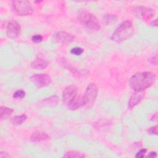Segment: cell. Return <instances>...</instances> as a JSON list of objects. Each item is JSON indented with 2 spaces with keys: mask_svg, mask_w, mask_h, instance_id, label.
I'll return each mask as SVG.
<instances>
[{
  "mask_svg": "<svg viewBox=\"0 0 158 158\" xmlns=\"http://www.w3.org/2000/svg\"><path fill=\"white\" fill-rule=\"evenodd\" d=\"M156 76L151 72H141L134 74L129 80L130 88L135 91H144L156 81Z\"/></svg>",
  "mask_w": 158,
  "mask_h": 158,
  "instance_id": "obj_1",
  "label": "cell"
},
{
  "mask_svg": "<svg viewBox=\"0 0 158 158\" xmlns=\"http://www.w3.org/2000/svg\"><path fill=\"white\" fill-rule=\"evenodd\" d=\"M133 33V27L130 20H127L120 24L112 33L111 39L113 41L120 43L130 38Z\"/></svg>",
  "mask_w": 158,
  "mask_h": 158,
  "instance_id": "obj_2",
  "label": "cell"
},
{
  "mask_svg": "<svg viewBox=\"0 0 158 158\" xmlns=\"http://www.w3.org/2000/svg\"><path fill=\"white\" fill-rule=\"evenodd\" d=\"M77 19L83 26L88 29L98 31L101 28L96 16L87 10H80L77 15Z\"/></svg>",
  "mask_w": 158,
  "mask_h": 158,
  "instance_id": "obj_3",
  "label": "cell"
},
{
  "mask_svg": "<svg viewBox=\"0 0 158 158\" xmlns=\"http://www.w3.org/2000/svg\"><path fill=\"white\" fill-rule=\"evenodd\" d=\"M12 6L14 13L19 16L30 15L33 12L31 2L27 0L13 1Z\"/></svg>",
  "mask_w": 158,
  "mask_h": 158,
  "instance_id": "obj_4",
  "label": "cell"
},
{
  "mask_svg": "<svg viewBox=\"0 0 158 158\" xmlns=\"http://www.w3.org/2000/svg\"><path fill=\"white\" fill-rule=\"evenodd\" d=\"M31 81L38 88L48 86L51 83V77L46 73H36L30 77Z\"/></svg>",
  "mask_w": 158,
  "mask_h": 158,
  "instance_id": "obj_5",
  "label": "cell"
},
{
  "mask_svg": "<svg viewBox=\"0 0 158 158\" xmlns=\"http://www.w3.org/2000/svg\"><path fill=\"white\" fill-rule=\"evenodd\" d=\"M78 88L75 85H69L65 88L62 92V99L63 103L68 105L77 96Z\"/></svg>",
  "mask_w": 158,
  "mask_h": 158,
  "instance_id": "obj_6",
  "label": "cell"
},
{
  "mask_svg": "<svg viewBox=\"0 0 158 158\" xmlns=\"http://www.w3.org/2000/svg\"><path fill=\"white\" fill-rule=\"evenodd\" d=\"M135 11L136 15L145 22L151 20L154 17L156 13L154 9L143 6L136 8Z\"/></svg>",
  "mask_w": 158,
  "mask_h": 158,
  "instance_id": "obj_7",
  "label": "cell"
},
{
  "mask_svg": "<svg viewBox=\"0 0 158 158\" xmlns=\"http://www.w3.org/2000/svg\"><path fill=\"white\" fill-rule=\"evenodd\" d=\"M98 86L94 83H90L87 86L85 93L83 95L86 99V104H93L98 96Z\"/></svg>",
  "mask_w": 158,
  "mask_h": 158,
  "instance_id": "obj_8",
  "label": "cell"
},
{
  "mask_svg": "<svg viewBox=\"0 0 158 158\" xmlns=\"http://www.w3.org/2000/svg\"><path fill=\"white\" fill-rule=\"evenodd\" d=\"M21 26L15 20L10 21L6 27V35L10 38H15L20 33Z\"/></svg>",
  "mask_w": 158,
  "mask_h": 158,
  "instance_id": "obj_9",
  "label": "cell"
},
{
  "mask_svg": "<svg viewBox=\"0 0 158 158\" xmlns=\"http://www.w3.org/2000/svg\"><path fill=\"white\" fill-rule=\"evenodd\" d=\"M52 41L60 44H68L74 40V37L66 31H58L53 35Z\"/></svg>",
  "mask_w": 158,
  "mask_h": 158,
  "instance_id": "obj_10",
  "label": "cell"
},
{
  "mask_svg": "<svg viewBox=\"0 0 158 158\" xmlns=\"http://www.w3.org/2000/svg\"><path fill=\"white\" fill-rule=\"evenodd\" d=\"M145 94L144 91H135L131 94L128 102V108L131 109L138 104L143 99Z\"/></svg>",
  "mask_w": 158,
  "mask_h": 158,
  "instance_id": "obj_11",
  "label": "cell"
},
{
  "mask_svg": "<svg viewBox=\"0 0 158 158\" xmlns=\"http://www.w3.org/2000/svg\"><path fill=\"white\" fill-rule=\"evenodd\" d=\"M86 104V99L84 96H76L75 99L73 101H72L67 106H68V108L70 110H73L80 107H81Z\"/></svg>",
  "mask_w": 158,
  "mask_h": 158,
  "instance_id": "obj_12",
  "label": "cell"
},
{
  "mask_svg": "<svg viewBox=\"0 0 158 158\" xmlns=\"http://www.w3.org/2000/svg\"><path fill=\"white\" fill-rule=\"evenodd\" d=\"M30 139L32 142L38 143L49 140L50 139V136L45 132L41 131H36L32 133Z\"/></svg>",
  "mask_w": 158,
  "mask_h": 158,
  "instance_id": "obj_13",
  "label": "cell"
},
{
  "mask_svg": "<svg viewBox=\"0 0 158 158\" xmlns=\"http://www.w3.org/2000/svg\"><path fill=\"white\" fill-rule=\"evenodd\" d=\"M48 62L42 58H36L31 63V67L36 70H43L48 66Z\"/></svg>",
  "mask_w": 158,
  "mask_h": 158,
  "instance_id": "obj_14",
  "label": "cell"
},
{
  "mask_svg": "<svg viewBox=\"0 0 158 158\" xmlns=\"http://www.w3.org/2000/svg\"><path fill=\"white\" fill-rule=\"evenodd\" d=\"M0 110H1L0 117L2 120L7 119L14 112V109H12V108H9V107L2 106H1Z\"/></svg>",
  "mask_w": 158,
  "mask_h": 158,
  "instance_id": "obj_15",
  "label": "cell"
},
{
  "mask_svg": "<svg viewBox=\"0 0 158 158\" xmlns=\"http://www.w3.org/2000/svg\"><path fill=\"white\" fill-rule=\"evenodd\" d=\"M27 119V116L25 114H22L20 115H16L14 117L11 121L12 123L16 125H20L22 124Z\"/></svg>",
  "mask_w": 158,
  "mask_h": 158,
  "instance_id": "obj_16",
  "label": "cell"
},
{
  "mask_svg": "<svg viewBox=\"0 0 158 158\" xmlns=\"http://www.w3.org/2000/svg\"><path fill=\"white\" fill-rule=\"evenodd\" d=\"M64 157H85L86 156L77 151H69L63 156Z\"/></svg>",
  "mask_w": 158,
  "mask_h": 158,
  "instance_id": "obj_17",
  "label": "cell"
},
{
  "mask_svg": "<svg viewBox=\"0 0 158 158\" xmlns=\"http://www.w3.org/2000/svg\"><path fill=\"white\" fill-rule=\"evenodd\" d=\"M57 101H58L57 97L56 96H53L49 98L44 99L41 102H43V104L45 106H54L57 104Z\"/></svg>",
  "mask_w": 158,
  "mask_h": 158,
  "instance_id": "obj_18",
  "label": "cell"
},
{
  "mask_svg": "<svg viewBox=\"0 0 158 158\" xmlns=\"http://www.w3.org/2000/svg\"><path fill=\"white\" fill-rule=\"evenodd\" d=\"M116 20H117L116 16H115L114 15H112V14H108L104 17L103 21L104 22V23L106 24H110L111 23L115 22L116 21Z\"/></svg>",
  "mask_w": 158,
  "mask_h": 158,
  "instance_id": "obj_19",
  "label": "cell"
},
{
  "mask_svg": "<svg viewBox=\"0 0 158 158\" xmlns=\"http://www.w3.org/2000/svg\"><path fill=\"white\" fill-rule=\"evenodd\" d=\"M25 92L22 89H19L16 91L14 94H13V98H20V99H22L25 97Z\"/></svg>",
  "mask_w": 158,
  "mask_h": 158,
  "instance_id": "obj_20",
  "label": "cell"
},
{
  "mask_svg": "<svg viewBox=\"0 0 158 158\" xmlns=\"http://www.w3.org/2000/svg\"><path fill=\"white\" fill-rule=\"evenodd\" d=\"M83 49L81 48H79V47L73 48L70 51V53L75 56H80L83 53Z\"/></svg>",
  "mask_w": 158,
  "mask_h": 158,
  "instance_id": "obj_21",
  "label": "cell"
},
{
  "mask_svg": "<svg viewBox=\"0 0 158 158\" xmlns=\"http://www.w3.org/2000/svg\"><path fill=\"white\" fill-rule=\"evenodd\" d=\"M43 36L41 35H35L31 37V40L33 43H39L43 41Z\"/></svg>",
  "mask_w": 158,
  "mask_h": 158,
  "instance_id": "obj_22",
  "label": "cell"
},
{
  "mask_svg": "<svg viewBox=\"0 0 158 158\" xmlns=\"http://www.w3.org/2000/svg\"><path fill=\"white\" fill-rule=\"evenodd\" d=\"M147 149H140L135 155L136 157H138V158H143V157L145 156V154L146 153Z\"/></svg>",
  "mask_w": 158,
  "mask_h": 158,
  "instance_id": "obj_23",
  "label": "cell"
},
{
  "mask_svg": "<svg viewBox=\"0 0 158 158\" xmlns=\"http://www.w3.org/2000/svg\"><path fill=\"white\" fill-rule=\"evenodd\" d=\"M148 132L151 135H157V125L153 126L148 130Z\"/></svg>",
  "mask_w": 158,
  "mask_h": 158,
  "instance_id": "obj_24",
  "label": "cell"
},
{
  "mask_svg": "<svg viewBox=\"0 0 158 158\" xmlns=\"http://www.w3.org/2000/svg\"><path fill=\"white\" fill-rule=\"evenodd\" d=\"M0 157L1 158H10V157H11V156L8 152H5V151H1L0 152Z\"/></svg>",
  "mask_w": 158,
  "mask_h": 158,
  "instance_id": "obj_25",
  "label": "cell"
},
{
  "mask_svg": "<svg viewBox=\"0 0 158 158\" xmlns=\"http://www.w3.org/2000/svg\"><path fill=\"white\" fill-rule=\"evenodd\" d=\"M150 62H151V64L157 65V54H156L151 59H150Z\"/></svg>",
  "mask_w": 158,
  "mask_h": 158,
  "instance_id": "obj_26",
  "label": "cell"
},
{
  "mask_svg": "<svg viewBox=\"0 0 158 158\" xmlns=\"http://www.w3.org/2000/svg\"><path fill=\"white\" fill-rule=\"evenodd\" d=\"M146 157H156L157 153H156V152H151L149 153V154Z\"/></svg>",
  "mask_w": 158,
  "mask_h": 158,
  "instance_id": "obj_27",
  "label": "cell"
},
{
  "mask_svg": "<svg viewBox=\"0 0 158 158\" xmlns=\"http://www.w3.org/2000/svg\"><path fill=\"white\" fill-rule=\"evenodd\" d=\"M42 2V1H35V3H39V2Z\"/></svg>",
  "mask_w": 158,
  "mask_h": 158,
  "instance_id": "obj_28",
  "label": "cell"
}]
</instances>
